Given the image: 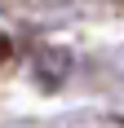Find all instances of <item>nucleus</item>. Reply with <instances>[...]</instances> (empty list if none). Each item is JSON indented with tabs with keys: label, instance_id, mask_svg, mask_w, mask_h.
Returning <instances> with one entry per match:
<instances>
[{
	"label": "nucleus",
	"instance_id": "obj_1",
	"mask_svg": "<svg viewBox=\"0 0 124 128\" xmlns=\"http://www.w3.org/2000/svg\"><path fill=\"white\" fill-rule=\"evenodd\" d=\"M5 58H9V40L0 36V62H5Z\"/></svg>",
	"mask_w": 124,
	"mask_h": 128
}]
</instances>
